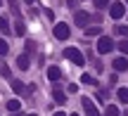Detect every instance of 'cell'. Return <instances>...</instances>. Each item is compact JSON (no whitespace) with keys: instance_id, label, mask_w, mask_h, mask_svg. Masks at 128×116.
I'll return each mask as SVG.
<instances>
[{"instance_id":"277c9868","label":"cell","mask_w":128,"mask_h":116,"mask_svg":"<svg viewBox=\"0 0 128 116\" xmlns=\"http://www.w3.org/2000/svg\"><path fill=\"white\" fill-rule=\"evenodd\" d=\"M126 14V5L124 2H112L109 5V17L112 19H121Z\"/></svg>"},{"instance_id":"ba28073f","label":"cell","mask_w":128,"mask_h":116,"mask_svg":"<svg viewBox=\"0 0 128 116\" xmlns=\"http://www.w3.org/2000/svg\"><path fill=\"white\" fill-rule=\"evenodd\" d=\"M10 85H12V90L17 95H24V93H26V85H24L22 81H17V78H10Z\"/></svg>"},{"instance_id":"603a6c76","label":"cell","mask_w":128,"mask_h":116,"mask_svg":"<svg viewBox=\"0 0 128 116\" xmlns=\"http://www.w3.org/2000/svg\"><path fill=\"white\" fill-rule=\"evenodd\" d=\"M7 2H10V7H12V12L19 14V0H7Z\"/></svg>"},{"instance_id":"cb8c5ba5","label":"cell","mask_w":128,"mask_h":116,"mask_svg":"<svg viewBox=\"0 0 128 116\" xmlns=\"http://www.w3.org/2000/svg\"><path fill=\"white\" fill-rule=\"evenodd\" d=\"M33 50H36V43H33V40H28V43H26V55H31Z\"/></svg>"},{"instance_id":"e0dca14e","label":"cell","mask_w":128,"mask_h":116,"mask_svg":"<svg viewBox=\"0 0 128 116\" xmlns=\"http://www.w3.org/2000/svg\"><path fill=\"white\" fill-rule=\"evenodd\" d=\"M0 33H10V21L5 17H0Z\"/></svg>"},{"instance_id":"2e32d148","label":"cell","mask_w":128,"mask_h":116,"mask_svg":"<svg viewBox=\"0 0 128 116\" xmlns=\"http://www.w3.org/2000/svg\"><path fill=\"white\" fill-rule=\"evenodd\" d=\"M121 112H119V107H114V104H107V112H104V116H119Z\"/></svg>"},{"instance_id":"f546056e","label":"cell","mask_w":128,"mask_h":116,"mask_svg":"<svg viewBox=\"0 0 128 116\" xmlns=\"http://www.w3.org/2000/svg\"><path fill=\"white\" fill-rule=\"evenodd\" d=\"M26 116H38V114H26Z\"/></svg>"},{"instance_id":"ffe728a7","label":"cell","mask_w":128,"mask_h":116,"mask_svg":"<svg viewBox=\"0 0 128 116\" xmlns=\"http://www.w3.org/2000/svg\"><path fill=\"white\" fill-rule=\"evenodd\" d=\"M114 31L119 33L121 38H128V26H114Z\"/></svg>"},{"instance_id":"ac0fdd59","label":"cell","mask_w":128,"mask_h":116,"mask_svg":"<svg viewBox=\"0 0 128 116\" xmlns=\"http://www.w3.org/2000/svg\"><path fill=\"white\" fill-rule=\"evenodd\" d=\"M81 83H86V85H97L95 78H92L90 74H83V76H81Z\"/></svg>"},{"instance_id":"7402d4cb","label":"cell","mask_w":128,"mask_h":116,"mask_svg":"<svg viewBox=\"0 0 128 116\" xmlns=\"http://www.w3.org/2000/svg\"><path fill=\"white\" fill-rule=\"evenodd\" d=\"M10 52V45H7V40L5 38H0V55H7Z\"/></svg>"},{"instance_id":"9c48e42d","label":"cell","mask_w":128,"mask_h":116,"mask_svg":"<svg viewBox=\"0 0 128 116\" xmlns=\"http://www.w3.org/2000/svg\"><path fill=\"white\" fill-rule=\"evenodd\" d=\"M17 66H19V69H22V71H26L28 66H31V59H28V55H26V52L17 57Z\"/></svg>"},{"instance_id":"484cf974","label":"cell","mask_w":128,"mask_h":116,"mask_svg":"<svg viewBox=\"0 0 128 116\" xmlns=\"http://www.w3.org/2000/svg\"><path fill=\"white\" fill-rule=\"evenodd\" d=\"M74 93H78V85L76 83H69V95H74Z\"/></svg>"},{"instance_id":"7c38bea8","label":"cell","mask_w":128,"mask_h":116,"mask_svg":"<svg viewBox=\"0 0 128 116\" xmlns=\"http://www.w3.org/2000/svg\"><path fill=\"white\" fill-rule=\"evenodd\" d=\"M14 33H17V36H24V33H26V24H24L22 19L14 21Z\"/></svg>"},{"instance_id":"1f68e13d","label":"cell","mask_w":128,"mask_h":116,"mask_svg":"<svg viewBox=\"0 0 128 116\" xmlns=\"http://www.w3.org/2000/svg\"><path fill=\"white\" fill-rule=\"evenodd\" d=\"M0 5H2V0H0Z\"/></svg>"},{"instance_id":"52a82bcc","label":"cell","mask_w":128,"mask_h":116,"mask_svg":"<svg viewBox=\"0 0 128 116\" xmlns=\"http://www.w3.org/2000/svg\"><path fill=\"white\" fill-rule=\"evenodd\" d=\"M52 100H55L57 104H64V102H66V95L60 90V83H55V90H52Z\"/></svg>"},{"instance_id":"4dcf8cb0","label":"cell","mask_w":128,"mask_h":116,"mask_svg":"<svg viewBox=\"0 0 128 116\" xmlns=\"http://www.w3.org/2000/svg\"><path fill=\"white\" fill-rule=\"evenodd\" d=\"M71 116H78V114H71Z\"/></svg>"},{"instance_id":"9a60e30c","label":"cell","mask_w":128,"mask_h":116,"mask_svg":"<svg viewBox=\"0 0 128 116\" xmlns=\"http://www.w3.org/2000/svg\"><path fill=\"white\" fill-rule=\"evenodd\" d=\"M114 45L119 47V52H121V55H128V38H124L121 43H114Z\"/></svg>"},{"instance_id":"8992f818","label":"cell","mask_w":128,"mask_h":116,"mask_svg":"<svg viewBox=\"0 0 128 116\" xmlns=\"http://www.w3.org/2000/svg\"><path fill=\"white\" fill-rule=\"evenodd\" d=\"M45 74H48V78H50L52 83H57V81L62 78V69H60V66H50V69H48Z\"/></svg>"},{"instance_id":"4316f807","label":"cell","mask_w":128,"mask_h":116,"mask_svg":"<svg viewBox=\"0 0 128 116\" xmlns=\"http://www.w3.org/2000/svg\"><path fill=\"white\" fill-rule=\"evenodd\" d=\"M52 116H66V114H64V112H55V114H52Z\"/></svg>"},{"instance_id":"f1b7e54d","label":"cell","mask_w":128,"mask_h":116,"mask_svg":"<svg viewBox=\"0 0 128 116\" xmlns=\"http://www.w3.org/2000/svg\"><path fill=\"white\" fill-rule=\"evenodd\" d=\"M24 2H26V5H33V0H24Z\"/></svg>"},{"instance_id":"6da1fadb","label":"cell","mask_w":128,"mask_h":116,"mask_svg":"<svg viewBox=\"0 0 128 116\" xmlns=\"http://www.w3.org/2000/svg\"><path fill=\"white\" fill-rule=\"evenodd\" d=\"M64 57H66L71 64H76V66H83V64H86V57L81 55L78 47H66V50H64Z\"/></svg>"},{"instance_id":"3957f363","label":"cell","mask_w":128,"mask_h":116,"mask_svg":"<svg viewBox=\"0 0 128 116\" xmlns=\"http://www.w3.org/2000/svg\"><path fill=\"white\" fill-rule=\"evenodd\" d=\"M52 33H55V38H57V40H66V38H69V24H64V21L55 24Z\"/></svg>"},{"instance_id":"d6a6232c","label":"cell","mask_w":128,"mask_h":116,"mask_svg":"<svg viewBox=\"0 0 128 116\" xmlns=\"http://www.w3.org/2000/svg\"><path fill=\"white\" fill-rule=\"evenodd\" d=\"M126 5H128V0H126Z\"/></svg>"},{"instance_id":"44dd1931","label":"cell","mask_w":128,"mask_h":116,"mask_svg":"<svg viewBox=\"0 0 128 116\" xmlns=\"http://www.w3.org/2000/svg\"><path fill=\"white\" fill-rule=\"evenodd\" d=\"M92 5L100 7V9H107V7H109V0H92Z\"/></svg>"},{"instance_id":"4fadbf2b","label":"cell","mask_w":128,"mask_h":116,"mask_svg":"<svg viewBox=\"0 0 128 116\" xmlns=\"http://www.w3.org/2000/svg\"><path fill=\"white\" fill-rule=\"evenodd\" d=\"M5 107H7V112L12 114V112H19V109H22V102H19V100H10Z\"/></svg>"},{"instance_id":"8fae6325","label":"cell","mask_w":128,"mask_h":116,"mask_svg":"<svg viewBox=\"0 0 128 116\" xmlns=\"http://www.w3.org/2000/svg\"><path fill=\"white\" fill-rule=\"evenodd\" d=\"M74 21H76L78 26H86V24L90 21V14H88V12H76V17H74Z\"/></svg>"},{"instance_id":"d4e9b609","label":"cell","mask_w":128,"mask_h":116,"mask_svg":"<svg viewBox=\"0 0 128 116\" xmlns=\"http://www.w3.org/2000/svg\"><path fill=\"white\" fill-rule=\"evenodd\" d=\"M0 76H12V74H10V69H7L5 64H0Z\"/></svg>"},{"instance_id":"5bb4252c","label":"cell","mask_w":128,"mask_h":116,"mask_svg":"<svg viewBox=\"0 0 128 116\" xmlns=\"http://www.w3.org/2000/svg\"><path fill=\"white\" fill-rule=\"evenodd\" d=\"M86 36H88V38H92V36H102V26H90V28H86Z\"/></svg>"},{"instance_id":"5b68a950","label":"cell","mask_w":128,"mask_h":116,"mask_svg":"<svg viewBox=\"0 0 128 116\" xmlns=\"http://www.w3.org/2000/svg\"><path fill=\"white\" fill-rule=\"evenodd\" d=\"M83 112H86V116H100L95 102H92V100H88V97H83Z\"/></svg>"},{"instance_id":"d6986e66","label":"cell","mask_w":128,"mask_h":116,"mask_svg":"<svg viewBox=\"0 0 128 116\" xmlns=\"http://www.w3.org/2000/svg\"><path fill=\"white\" fill-rule=\"evenodd\" d=\"M116 97H119L121 102H128V90L126 88H119V90H116Z\"/></svg>"},{"instance_id":"30bf717a","label":"cell","mask_w":128,"mask_h":116,"mask_svg":"<svg viewBox=\"0 0 128 116\" xmlns=\"http://www.w3.org/2000/svg\"><path fill=\"white\" fill-rule=\"evenodd\" d=\"M112 66H114V71H126L128 69V62H126V57H116V59L112 62Z\"/></svg>"},{"instance_id":"83f0119b","label":"cell","mask_w":128,"mask_h":116,"mask_svg":"<svg viewBox=\"0 0 128 116\" xmlns=\"http://www.w3.org/2000/svg\"><path fill=\"white\" fill-rule=\"evenodd\" d=\"M12 116H24V114L22 112H12Z\"/></svg>"},{"instance_id":"7a4b0ae2","label":"cell","mask_w":128,"mask_h":116,"mask_svg":"<svg viewBox=\"0 0 128 116\" xmlns=\"http://www.w3.org/2000/svg\"><path fill=\"white\" fill-rule=\"evenodd\" d=\"M112 50H114V40H112L109 36H100V40H97V52H100V55H109Z\"/></svg>"}]
</instances>
